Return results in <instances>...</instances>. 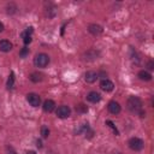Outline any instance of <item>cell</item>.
<instances>
[{
  "mask_svg": "<svg viewBox=\"0 0 154 154\" xmlns=\"http://www.w3.org/2000/svg\"><path fill=\"white\" fill-rule=\"evenodd\" d=\"M147 67H148V70H154V61L153 60H149L147 63Z\"/></svg>",
  "mask_w": 154,
  "mask_h": 154,
  "instance_id": "obj_23",
  "label": "cell"
},
{
  "mask_svg": "<svg viewBox=\"0 0 154 154\" xmlns=\"http://www.w3.org/2000/svg\"><path fill=\"white\" fill-rule=\"evenodd\" d=\"M128 144H129L130 149H132V150H135V152L142 150L143 147H144V142H143L141 138H138V137H131V138L129 140Z\"/></svg>",
  "mask_w": 154,
  "mask_h": 154,
  "instance_id": "obj_3",
  "label": "cell"
},
{
  "mask_svg": "<svg viewBox=\"0 0 154 154\" xmlns=\"http://www.w3.org/2000/svg\"><path fill=\"white\" fill-rule=\"evenodd\" d=\"M2 30H4V24H2L1 22H0V32H1Z\"/></svg>",
  "mask_w": 154,
  "mask_h": 154,
  "instance_id": "obj_26",
  "label": "cell"
},
{
  "mask_svg": "<svg viewBox=\"0 0 154 154\" xmlns=\"http://www.w3.org/2000/svg\"><path fill=\"white\" fill-rule=\"evenodd\" d=\"M22 38H23L24 45H29V43L31 42V36H24V37H22Z\"/></svg>",
  "mask_w": 154,
  "mask_h": 154,
  "instance_id": "obj_22",
  "label": "cell"
},
{
  "mask_svg": "<svg viewBox=\"0 0 154 154\" xmlns=\"http://www.w3.org/2000/svg\"><path fill=\"white\" fill-rule=\"evenodd\" d=\"M137 76H138V78H140L141 81H146V82H148V81L152 79V75H150L148 71H146V70H141V71L137 73Z\"/></svg>",
  "mask_w": 154,
  "mask_h": 154,
  "instance_id": "obj_14",
  "label": "cell"
},
{
  "mask_svg": "<svg viewBox=\"0 0 154 154\" xmlns=\"http://www.w3.org/2000/svg\"><path fill=\"white\" fill-rule=\"evenodd\" d=\"M99 57V52L94 51V49H89L88 52H85L83 54V60L85 61H94L95 59H97Z\"/></svg>",
  "mask_w": 154,
  "mask_h": 154,
  "instance_id": "obj_7",
  "label": "cell"
},
{
  "mask_svg": "<svg viewBox=\"0 0 154 154\" xmlns=\"http://www.w3.org/2000/svg\"><path fill=\"white\" fill-rule=\"evenodd\" d=\"M49 64V57L46 53H38L34 58V65L36 67H46Z\"/></svg>",
  "mask_w": 154,
  "mask_h": 154,
  "instance_id": "obj_2",
  "label": "cell"
},
{
  "mask_svg": "<svg viewBox=\"0 0 154 154\" xmlns=\"http://www.w3.org/2000/svg\"><path fill=\"white\" fill-rule=\"evenodd\" d=\"M106 125H107V126H109V128L113 130V132H114V135H116V136H118V135H119V131H118V129L116 128V125L113 124V122H112V120H106Z\"/></svg>",
  "mask_w": 154,
  "mask_h": 154,
  "instance_id": "obj_17",
  "label": "cell"
},
{
  "mask_svg": "<svg viewBox=\"0 0 154 154\" xmlns=\"http://www.w3.org/2000/svg\"><path fill=\"white\" fill-rule=\"evenodd\" d=\"M7 154H17V153H16V152H14V150H12V149H11V150H10V152H8V153H7Z\"/></svg>",
  "mask_w": 154,
  "mask_h": 154,
  "instance_id": "obj_27",
  "label": "cell"
},
{
  "mask_svg": "<svg viewBox=\"0 0 154 154\" xmlns=\"http://www.w3.org/2000/svg\"><path fill=\"white\" fill-rule=\"evenodd\" d=\"M100 88L103 90V91H112L113 89H114V84H113V82L112 81H109V79H107V78H103L101 82H100Z\"/></svg>",
  "mask_w": 154,
  "mask_h": 154,
  "instance_id": "obj_6",
  "label": "cell"
},
{
  "mask_svg": "<svg viewBox=\"0 0 154 154\" xmlns=\"http://www.w3.org/2000/svg\"><path fill=\"white\" fill-rule=\"evenodd\" d=\"M42 108H43V111H45V112H48V113H51V112H53V111L55 109V102H54L53 100L48 99V100H46V101L43 102V105H42Z\"/></svg>",
  "mask_w": 154,
  "mask_h": 154,
  "instance_id": "obj_11",
  "label": "cell"
},
{
  "mask_svg": "<svg viewBox=\"0 0 154 154\" xmlns=\"http://www.w3.org/2000/svg\"><path fill=\"white\" fill-rule=\"evenodd\" d=\"M107 108H108V111H109L112 114H118V113H120V109H122V108H120V105H119L117 101H109Z\"/></svg>",
  "mask_w": 154,
  "mask_h": 154,
  "instance_id": "obj_8",
  "label": "cell"
},
{
  "mask_svg": "<svg viewBox=\"0 0 154 154\" xmlns=\"http://www.w3.org/2000/svg\"><path fill=\"white\" fill-rule=\"evenodd\" d=\"M12 43L10 42V41H7V40H1L0 41V51L1 52H10L11 49H12Z\"/></svg>",
  "mask_w": 154,
  "mask_h": 154,
  "instance_id": "obj_13",
  "label": "cell"
},
{
  "mask_svg": "<svg viewBox=\"0 0 154 154\" xmlns=\"http://www.w3.org/2000/svg\"><path fill=\"white\" fill-rule=\"evenodd\" d=\"M126 105H128V108H129L131 112H134V113H138L140 111L143 109V108H142L143 102H142V100H141L138 96H130V97L128 99Z\"/></svg>",
  "mask_w": 154,
  "mask_h": 154,
  "instance_id": "obj_1",
  "label": "cell"
},
{
  "mask_svg": "<svg viewBox=\"0 0 154 154\" xmlns=\"http://www.w3.org/2000/svg\"><path fill=\"white\" fill-rule=\"evenodd\" d=\"M25 154H36V152H34V150H28Z\"/></svg>",
  "mask_w": 154,
  "mask_h": 154,
  "instance_id": "obj_25",
  "label": "cell"
},
{
  "mask_svg": "<svg viewBox=\"0 0 154 154\" xmlns=\"http://www.w3.org/2000/svg\"><path fill=\"white\" fill-rule=\"evenodd\" d=\"M55 113H57L58 118L65 119V118H69V117H70V114H71V109H70V107H69V106L63 105V106H59V107L57 108Z\"/></svg>",
  "mask_w": 154,
  "mask_h": 154,
  "instance_id": "obj_4",
  "label": "cell"
},
{
  "mask_svg": "<svg viewBox=\"0 0 154 154\" xmlns=\"http://www.w3.org/2000/svg\"><path fill=\"white\" fill-rule=\"evenodd\" d=\"M28 54H29V48H28V47H23L22 51L19 52V57H20V58H25Z\"/></svg>",
  "mask_w": 154,
  "mask_h": 154,
  "instance_id": "obj_21",
  "label": "cell"
},
{
  "mask_svg": "<svg viewBox=\"0 0 154 154\" xmlns=\"http://www.w3.org/2000/svg\"><path fill=\"white\" fill-rule=\"evenodd\" d=\"M88 31H89L90 34H93V35L96 36V35L102 34L103 29H102V26L99 25V24H89V25H88Z\"/></svg>",
  "mask_w": 154,
  "mask_h": 154,
  "instance_id": "obj_9",
  "label": "cell"
},
{
  "mask_svg": "<svg viewBox=\"0 0 154 154\" xmlns=\"http://www.w3.org/2000/svg\"><path fill=\"white\" fill-rule=\"evenodd\" d=\"M26 101H28L32 107H38L40 103H41L40 96H38L37 94H35V93H29V94L26 95Z\"/></svg>",
  "mask_w": 154,
  "mask_h": 154,
  "instance_id": "obj_5",
  "label": "cell"
},
{
  "mask_svg": "<svg viewBox=\"0 0 154 154\" xmlns=\"http://www.w3.org/2000/svg\"><path fill=\"white\" fill-rule=\"evenodd\" d=\"M41 136H42L43 138H47V137L49 136V129H48L47 126H42V128H41Z\"/></svg>",
  "mask_w": 154,
  "mask_h": 154,
  "instance_id": "obj_20",
  "label": "cell"
},
{
  "mask_svg": "<svg viewBox=\"0 0 154 154\" xmlns=\"http://www.w3.org/2000/svg\"><path fill=\"white\" fill-rule=\"evenodd\" d=\"M87 100L90 101V102H93V103H96V102H99L101 100V95L99 93H96V91H90L87 95Z\"/></svg>",
  "mask_w": 154,
  "mask_h": 154,
  "instance_id": "obj_12",
  "label": "cell"
},
{
  "mask_svg": "<svg viewBox=\"0 0 154 154\" xmlns=\"http://www.w3.org/2000/svg\"><path fill=\"white\" fill-rule=\"evenodd\" d=\"M36 147H37V148H42V142H41L40 140L36 141Z\"/></svg>",
  "mask_w": 154,
  "mask_h": 154,
  "instance_id": "obj_24",
  "label": "cell"
},
{
  "mask_svg": "<svg viewBox=\"0 0 154 154\" xmlns=\"http://www.w3.org/2000/svg\"><path fill=\"white\" fill-rule=\"evenodd\" d=\"M99 77V73H96L95 71H87L84 75V81L87 83H94Z\"/></svg>",
  "mask_w": 154,
  "mask_h": 154,
  "instance_id": "obj_10",
  "label": "cell"
},
{
  "mask_svg": "<svg viewBox=\"0 0 154 154\" xmlns=\"http://www.w3.org/2000/svg\"><path fill=\"white\" fill-rule=\"evenodd\" d=\"M29 78H30L31 82H34V83H38V82L42 81V75L38 73V72H32V73H30Z\"/></svg>",
  "mask_w": 154,
  "mask_h": 154,
  "instance_id": "obj_15",
  "label": "cell"
},
{
  "mask_svg": "<svg viewBox=\"0 0 154 154\" xmlns=\"http://www.w3.org/2000/svg\"><path fill=\"white\" fill-rule=\"evenodd\" d=\"M6 85H7V89H13L14 88V72L13 71L10 72V76H8Z\"/></svg>",
  "mask_w": 154,
  "mask_h": 154,
  "instance_id": "obj_16",
  "label": "cell"
},
{
  "mask_svg": "<svg viewBox=\"0 0 154 154\" xmlns=\"http://www.w3.org/2000/svg\"><path fill=\"white\" fill-rule=\"evenodd\" d=\"M76 111L79 112V113H84V112L88 111V107H87L85 105H83V103H79V105L76 106Z\"/></svg>",
  "mask_w": 154,
  "mask_h": 154,
  "instance_id": "obj_19",
  "label": "cell"
},
{
  "mask_svg": "<svg viewBox=\"0 0 154 154\" xmlns=\"http://www.w3.org/2000/svg\"><path fill=\"white\" fill-rule=\"evenodd\" d=\"M32 31H34V29H32V26H29V28H26L24 31H22V34H20V36L22 37H24V36H31V34H32Z\"/></svg>",
  "mask_w": 154,
  "mask_h": 154,
  "instance_id": "obj_18",
  "label": "cell"
}]
</instances>
